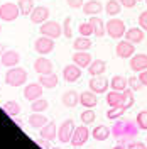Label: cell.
Segmentation results:
<instances>
[{
	"mask_svg": "<svg viewBox=\"0 0 147 149\" xmlns=\"http://www.w3.org/2000/svg\"><path fill=\"white\" fill-rule=\"evenodd\" d=\"M146 31L142 27H130L127 29V32H125V39L127 41H130V42H134V44H140L142 41H144V37H146V34H144Z\"/></svg>",
	"mask_w": 147,
	"mask_h": 149,
	"instance_id": "20",
	"label": "cell"
},
{
	"mask_svg": "<svg viewBox=\"0 0 147 149\" xmlns=\"http://www.w3.org/2000/svg\"><path fill=\"white\" fill-rule=\"evenodd\" d=\"M92 47V39L86 36H80L73 41V49L74 51H88Z\"/></svg>",
	"mask_w": 147,
	"mask_h": 149,
	"instance_id": "30",
	"label": "cell"
},
{
	"mask_svg": "<svg viewBox=\"0 0 147 149\" xmlns=\"http://www.w3.org/2000/svg\"><path fill=\"white\" fill-rule=\"evenodd\" d=\"M147 144L144 142H139V141H130L129 144H127V149H146Z\"/></svg>",
	"mask_w": 147,
	"mask_h": 149,
	"instance_id": "44",
	"label": "cell"
},
{
	"mask_svg": "<svg viewBox=\"0 0 147 149\" xmlns=\"http://www.w3.org/2000/svg\"><path fill=\"white\" fill-rule=\"evenodd\" d=\"M0 32H2V26H0Z\"/></svg>",
	"mask_w": 147,
	"mask_h": 149,
	"instance_id": "53",
	"label": "cell"
},
{
	"mask_svg": "<svg viewBox=\"0 0 147 149\" xmlns=\"http://www.w3.org/2000/svg\"><path fill=\"white\" fill-rule=\"evenodd\" d=\"M5 51H7V47H5V44H2V42H0V58H2V54H3Z\"/></svg>",
	"mask_w": 147,
	"mask_h": 149,
	"instance_id": "48",
	"label": "cell"
},
{
	"mask_svg": "<svg viewBox=\"0 0 147 149\" xmlns=\"http://www.w3.org/2000/svg\"><path fill=\"white\" fill-rule=\"evenodd\" d=\"M74 129H76L74 120L73 119H66V120L59 125V129H58V141L63 142V144L71 142V137H73V134H74Z\"/></svg>",
	"mask_w": 147,
	"mask_h": 149,
	"instance_id": "6",
	"label": "cell"
},
{
	"mask_svg": "<svg viewBox=\"0 0 147 149\" xmlns=\"http://www.w3.org/2000/svg\"><path fill=\"white\" fill-rule=\"evenodd\" d=\"M110 136H112V129L107 127V125H96V127L92 130V137L95 141H100V142L107 141Z\"/></svg>",
	"mask_w": 147,
	"mask_h": 149,
	"instance_id": "26",
	"label": "cell"
},
{
	"mask_svg": "<svg viewBox=\"0 0 147 149\" xmlns=\"http://www.w3.org/2000/svg\"><path fill=\"white\" fill-rule=\"evenodd\" d=\"M119 2H120V5L125 7V9H134L137 5V0H119Z\"/></svg>",
	"mask_w": 147,
	"mask_h": 149,
	"instance_id": "46",
	"label": "cell"
},
{
	"mask_svg": "<svg viewBox=\"0 0 147 149\" xmlns=\"http://www.w3.org/2000/svg\"><path fill=\"white\" fill-rule=\"evenodd\" d=\"M61 103L64 105L66 109H74V107L80 103V93L74 92V90L64 92L63 93V97H61Z\"/></svg>",
	"mask_w": 147,
	"mask_h": 149,
	"instance_id": "21",
	"label": "cell"
},
{
	"mask_svg": "<svg viewBox=\"0 0 147 149\" xmlns=\"http://www.w3.org/2000/svg\"><path fill=\"white\" fill-rule=\"evenodd\" d=\"M123 113H125V110H123L122 107H110L108 112H107V119H110V120H119L120 117H123Z\"/></svg>",
	"mask_w": 147,
	"mask_h": 149,
	"instance_id": "37",
	"label": "cell"
},
{
	"mask_svg": "<svg viewBox=\"0 0 147 149\" xmlns=\"http://www.w3.org/2000/svg\"><path fill=\"white\" fill-rule=\"evenodd\" d=\"M81 10H83V14H86V15H98L101 10H105V7L98 0H88V2L83 3Z\"/></svg>",
	"mask_w": 147,
	"mask_h": 149,
	"instance_id": "19",
	"label": "cell"
},
{
	"mask_svg": "<svg viewBox=\"0 0 147 149\" xmlns=\"http://www.w3.org/2000/svg\"><path fill=\"white\" fill-rule=\"evenodd\" d=\"M81 124H85V125H90V124H93L95 122V117H96V113H95V110L93 109H86V110L81 112Z\"/></svg>",
	"mask_w": 147,
	"mask_h": 149,
	"instance_id": "36",
	"label": "cell"
},
{
	"mask_svg": "<svg viewBox=\"0 0 147 149\" xmlns=\"http://www.w3.org/2000/svg\"><path fill=\"white\" fill-rule=\"evenodd\" d=\"M120 10H122V5H120L119 0H108V2L105 3V12L108 14V17H115V15H119Z\"/></svg>",
	"mask_w": 147,
	"mask_h": 149,
	"instance_id": "32",
	"label": "cell"
},
{
	"mask_svg": "<svg viewBox=\"0 0 147 149\" xmlns=\"http://www.w3.org/2000/svg\"><path fill=\"white\" fill-rule=\"evenodd\" d=\"M0 61H2V65L7 66V68H14V66H19V63H20V54L17 51H14V49H7L2 54Z\"/></svg>",
	"mask_w": 147,
	"mask_h": 149,
	"instance_id": "17",
	"label": "cell"
},
{
	"mask_svg": "<svg viewBox=\"0 0 147 149\" xmlns=\"http://www.w3.org/2000/svg\"><path fill=\"white\" fill-rule=\"evenodd\" d=\"M137 122L132 119H120L112 125V136L119 144H129L130 141H135V137L139 136Z\"/></svg>",
	"mask_w": 147,
	"mask_h": 149,
	"instance_id": "1",
	"label": "cell"
},
{
	"mask_svg": "<svg viewBox=\"0 0 147 149\" xmlns=\"http://www.w3.org/2000/svg\"><path fill=\"white\" fill-rule=\"evenodd\" d=\"M90 24H92V27H93V34L96 37H103L107 34L105 22H103L98 15H90Z\"/></svg>",
	"mask_w": 147,
	"mask_h": 149,
	"instance_id": "24",
	"label": "cell"
},
{
	"mask_svg": "<svg viewBox=\"0 0 147 149\" xmlns=\"http://www.w3.org/2000/svg\"><path fill=\"white\" fill-rule=\"evenodd\" d=\"M39 32L41 36H47L51 39H58L63 36V26L56 20H46L39 26Z\"/></svg>",
	"mask_w": 147,
	"mask_h": 149,
	"instance_id": "4",
	"label": "cell"
},
{
	"mask_svg": "<svg viewBox=\"0 0 147 149\" xmlns=\"http://www.w3.org/2000/svg\"><path fill=\"white\" fill-rule=\"evenodd\" d=\"M26 81H27V71L24 68L14 66V68L7 70V73H5V83L9 85V86L17 88V86L26 85Z\"/></svg>",
	"mask_w": 147,
	"mask_h": 149,
	"instance_id": "2",
	"label": "cell"
},
{
	"mask_svg": "<svg viewBox=\"0 0 147 149\" xmlns=\"http://www.w3.org/2000/svg\"><path fill=\"white\" fill-rule=\"evenodd\" d=\"M73 149H81V148H73Z\"/></svg>",
	"mask_w": 147,
	"mask_h": 149,
	"instance_id": "52",
	"label": "cell"
},
{
	"mask_svg": "<svg viewBox=\"0 0 147 149\" xmlns=\"http://www.w3.org/2000/svg\"><path fill=\"white\" fill-rule=\"evenodd\" d=\"M66 3L71 7V9H81L85 0H66Z\"/></svg>",
	"mask_w": 147,
	"mask_h": 149,
	"instance_id": "45",
	"label": "cell"
},
{
	"mask_svg": "<svg viewBox=\"0 0 147 149\" xmlns=\"http://www.w3.org/2000/svg\"><path fill=\"white\" fill-rule=\"evenodd\" d=\"M58 129H59V127H56L54 122H47L46 125L41 129V137L49 139V141H54L56 137H58Z\"/></svg>",
	"mask_w": 147,
	"mask_h": 149,
	"instance_id": "29",
	"label": "cell"
},
{
	"mask_svg": "<svg viewBox=\"0 0 147 149\" xmlns=\"http://www.w3.org/2000/svg\"><path fill=\"white\" fill-rule=\"evenodd\" d=\"M134 90H123V92H122V100H120V105L119 107H122V109H123V110L127 112L129 110V109H132V107H134V103H135V98H134Z\"/></svg>",
	"mask_w": 147,
	"mask_h": 149,
	"instance_id": "28",
	"label": "cell"
},
{
	"mask_svg": "<svg viewBox=\"0 0 147 149\" xmlns=\"http://www.w3.org/2000/svg\"><path fill=\"white\" fill-rule=\"evenodd\" d=\"M139 27H142L147 32V10L139 14Z\"/></svg>",
	"mask_w": 147,
	"mask_h": 149,
	"instance_id": "42",
	"label": "cell"
},
{
	"mask_svg": "<svg viewBox=\"0 0 147 149\" xmlns=\"http://www.w3.org/2000/svg\"><path fill=\"white\" fill-rule=\"evenodd\" d=\"M139 80L142 81L144 86H147V70H144V71H140V73H139Z\"/></svg>",
	"mask_w": 147,
	"mask_h": 149,
	"instance_id": "47",
	"label": "cell"
},
{
	"mask_svg": "<svg viewBox=\"0 0 147 149\" xmlns=\"http://www.w3.org/2000/svg\"><path fill=\"white\" fill-rule=\"evenodd\" d=\"M36 144L39 146V148H42V149H51V148H53V146H51V141L44 139V137H39V139H36Z\"/></svg>",
	"mask_w": 147,
	"mask_h": 149,
	"instance_id": "43",
	"label": "cell"
},
{
	"mask_svg": "<svg viewBox=\"0 0 147 149\" xmlns=\"http://www.w3.org/2000/svg\"><path fill=\"white\" fill-rule=\"evenodd\" d=\"M44 86L39 83H29V85H26L24 86V98L26 100H29V102H34V100H37V98H41L42 97V90Z\"/></svg>",
	"mask_w": 147,
	"mask_h": 149,
	"instance_id": "11",
	"label": "cell"
},
{
	"mask_svg": "<svg viewBox=\"0 0 147 149\" xmlns=\"http://www.w3.org/2000/svg\"><path fill=\"white\" fill-rule=\"evenodd\" d=\"M146 149H147V146H146Z\"/></svg>",
	"mask_w": 147,
	"mask_h": 149,
	"instance_id": "58",
	"label": "cell"
},
{
	"mask_svg": "<svg viewBox=\"0 0 147 149\" xmlns=\"http://www.w3.org/2000/svg\"><path fill=\"white\" fill-rule=\"evenodd\" d=\"M0 66H2V61H0Z\"/></svg>",
	"mask_w": 147,
	"mask_h": 149,
	"instance_id": "55",
	"label": "cell"
},
{
	"mask_svg": "<svg viewBox=\"0 0 147 149\" xmlns=\"http://www.w3.org/2000/svg\"><path fill=\"white\" fill-rule=\"evenodd\" d=\"M120 100H122V92H115V90H112V92L107 93V103H108L110 107H119Z\"/></svg>",
	"mask_w": 147,
	"mask_h": 149,
	"instance_id": "35",
	"label": "cell"
},
{
	"mask_svg": "<svg viewBox=\"0 0 147 149\" xmlns=\"http://www.w3.org/2000/svg\"><path fill=\"white\" fill-rule=\"evenodd\" d=\"M29 19H31V22H32V24L41 26L42 22L49 20V9H47V7H44V5L34 7V10H32V14L29 15Z\"/></svg>",
	"mask_w": 147,
	"mask_h": 149,
	"instance_id": "13",
	"label": "cell"
},
{
	"mask_svg": "<svg viewBox=\"0 0 147 149\" xmlns=\"http://www.w3.org/2000/svg\"><path fill=\"white\" fill-rule=\"evenodd\" d=\"M19 9H20V14L22 15H31L32 14V10H34V0H19L17 2Z\"/></svg>",
	"mask_w": 147,
	"mask_h": 149,
	"instance_id": "33",
	"label": "cell"
},
{
	"mask_svg": "<svg viewBox=\"0 0 147 149\" xmlns=\"http://www.w3.org/2000/svg\"><path fill=\"white\" fill-rule=\"evenodd\" d=\"M137 2H142V0H137Z\"/></svg>",
	"mask_w": 147,
	"mask_h": 149,
	"instance_id": "56",
	"label": "cell"
},
{
	"mask_svg": "<svg viewBox=\"0 0 147 149\" xmlns=\"http://www.w3.org/2000/svg\"><path fill=\"white\" fill-rule=\"evenodd\" d=\"M135 122H137L139 129L140 130H147V110H140L135 117Z\"/></svg>",
	"mask_w": 147,
	"mask_h": 149,
	"instance_id": "38",
	"label": "cell"
},
{
	"mask_svg": "<svg viewBox=\"0 0 147 149\" xmlns=\"http://www.w3.org/2000/svg\"><path fill=\"white\" fill-rule=\"evenodd\" d=\"M27 122L32 129H42L47 122H49V119H47L42 112H32L27 117Z\"/></svg>",
	"mask_w": 147,
	"mask_h": 149,
	"instance_id": "18",
	"label": "cell"
},
{
	"mask_svg": "<svg viewBox=\"0 0 147 149\" xmlns=\"http://www.w3.org/2000/svg\"><path fill=\"white\" fill-rule=\"evenodd\" d=\"M78 31H80V36H93V27L92 24H90V20L88 22H81L80 26H78Z\"/></svg>",
	"mask_w": 147,
	"mask_h": 149,
	"instance_id": "39",
	"label": "cell"
},
{
	"mask_svg": "<svg viewBox=\"0 0 147 149\" xmlns=\"http://www.w3.org/2000/svg\"><path fill=\"white\" fill-rule=\"evenodd\" d=\"M34 71L37 74H49L53 73V61L47 59L46 56H39L34 61Z\"/></svg>",
	"mask_w": 147,
	"mask_h": 149,
	"instance_id": "14",
	"label": "cell"
},
{
	"mask_svg": "<svg viewBox=\"0 0 147 149\" xmlns=\"http://www.w3.org/2000/svg\"><path fill=\"white\" fill-rule=\"evenodd\" d=\"M130 70L135 71V73H140L147 70V54L144 53H137L130 58Z\"/></svg>",
	"mask_w": 147,
	"mask_h": 149,
	"instance_id": "15",
	"label": "cell"
},
{
	"mask_svg": "<svg viewBox=\"0 0 147 149\" xmlns=\"http://www.w3.org/2000/svg\"><path fill=\"white\" fill-rule=\"evenodd\" d=\"M110 86H112V90H115V92H123V90L129 88V80L125 76H122V74H115L110 80Z\"/></svg>",
	"mask_w": 147,
	"mask_h": 149,
	"instance_id": "27",
	"label": "cell"
},
{
	"mask_svg": "<svg viewBox=\"0 0 147 149\" xmlns=\"http://www.w3.org/2000/svg\"><path fill=\"white\" fill-rule=\"evenodd\" d=\"M80 103H81L85 109H95L96 103H98V97H96V93H93L92 90L83 92V93H80Z\"/></svg>",
	"mask_w": 147,
	"mask_h": 149,
	"instance_id": "22",
	"label": "cell"
},
{
	"mask_svg": "<svg viewBox=\"0 0 147 149\" xmlns=\"http://www.w3.org/2000/svg\"><path fill=\"white\" fill-rule=\"evenodd\" d=\"M63 78H64L66 83H76L81 78V68L78 65H74V63L64 66L63 68Z\"/></svg>",
	"mask_w": 147,
	"mask_h": 149,
	"instance_id": "12",
	"label": "cell"
},
{
	"mask_svg": "<svg viewBox=\"0 0 147 149\" xmlns=\"http://www.w3.org/2000/svg\"><path fill=\"white\" fill-rule=\"evenodd\" d=\"M146 5H147V0H146Z\"/></svg>",
	"mask_w": 147,
	"mask_h": 149,
	"instance_id": "57",
	"label": "cell"
},
{
	"mask_svg": "<svg viewBox=\"0 0 147 149\" xmlns=\"http://www.w3.org/2000/svg\"><path fill=\"white\" fill-rule=\"evenodd\" d=\"M47 107H49V102H47L46 98H37V100H34V102H31V110L32 112H44L47 110Z\"/></svg>",
	"mask_w": 147,
	"mask_h": 149,
	"instance_id": "34",
	"label": "cell"
},
{
	"mask_svg": "<svg viewBox=\"0 0 147 149\" xmlns=\"http://www.w3.org/2000/svg\"><path fill=\"white\" fill-rule=\"evenodd\" d=\"M63 36L71 39L73 37V29H71V17H66L63 22Z\"/></svg>",
	"mask_w": 147,
	"mask_h": 149,
	"instance_id": "41",
	"label": "cell"
},
{
	"mask_svg": "<svg viewBox=\"0 0 147 149\" xmlns=\"http://www.w3.org/2000/svg\"><path fill=\"white\" fill-rule=\"evenodd\" d=\"M51 149H61V148H56V146H53V148H51Z\"/></svg>",
	"mask_w": 147,
	"mask_h": 149,
	"instance_id": "51",
	"label": "cell"
},
{
	"mask_svg": "<svg viewBox=\"0 0 147 149\" xmlns=\"http://www.w3.org/2000/svg\"><path fill=\"white\" fill-rule=\"evenodd\" d=\"M105 29H107V34L112 39H122L127 32L125 22L120 20V19H110L108 22H105Z\"/></svg>",
	"mask_w": 147,
	"mask_h": 149,
	"instance_id": "3",
	"label": "cell"
},
{
	"mask_svg": "<svg viewBox=\"0 0 147 149\" xmlns=\"http://www.w3.org/2000/svg\"><path fill=\"white\" fill-rule=\"evenodd\" d=\"M37 81H39V83L42 85L44 88H47V90H53V88H56V86H58V83H59V76H58L56 73L39 74Z\"/></svg>",
	"mask_w": 147,
	"mask_h": 149,
	"instance_id": "23",
	"label": "cell"
},
{
	"mask_svg": "<svg viewBox=\"0 0 147 149\" xmlns=\"http://www.w3.org/2000/svg\"><path fill=\"white\" fill-rule=\"evenodd\" d=\"M112 149H127V146H123V144H119V142H117Z\"/></svg>",
	"mask_w": 147,
	"mask_h": 149,
	"instance_id": "49",
	"label": "cell"
},
{
	"mask_svg": "<svg viewBox=\"0 0 147 149\" xmlns=\"http://www.w3.org/2000/svg\"><path fill=\"white\" fill-rule=\"evenodd\" d=\"M73 63L74 65H78L81 70H85V68H88V66L92 65V61H93V58L92 54L88 53V51H74L73 53Z\"/></svg>",
	"mask_w": 147,
	"mask_h": 149,
	"instance_id": "16",
	"label": "cell"
},
{
	"mask_svg": "<svg viewBox=\"0 0 147 149\" xmlns=\"http://www.w3.org/2000/svg\"><path fill=\"white\" fill-rule=\"evenodd\" d=\"M90 76H101V74L107 71V63L103 59H93L92 65L86 68Z\"/></svg>",
	"mask_w": 147,
	"mask_h": 149,
	"instance_id": "25",
	"label": "cell"
},
{
	"mask_svg": "<svg viewBox=\"0 0 147 149\" xmlns=\"http://www.w3.org/2000/svg\"><path fill=\"white\" fill-rule=\"evenodd\" d=\"M90 136H92V130L88 129L85 124H81V125H78V127L74 129V134H73V137H71V142H69V144H71L73 148H81L83 144L88 142Z\"/></svg>",
	"mask_w": 147,
	"mask_h": 149,
	"instance_id": "7",
	"label": "cell"
},
{
	"mask_svg": "<svg viewBox=\"0 0 147 149\" xmlns=\"http://www.w3.org/2000/svg\"><path fill=\"white\" fill-rule=\"evenodd\" d=\"M19 15H22V14H20V9H19L17 3L5 2L0 5V19L3 22H14V20H17Z\"/></svg>",
	"mask_w": 147,
	"mask_h": 149,
	"instance_id": "5",
	"label": "cell"
},
{
	"mask_svg": "<svg viewBox=\"0 0 147 149\" xmlns=\"http://www.w3.org/2000/svg\"><path fill=\"white\" fill-rule=\"evenodd\" d=\"M108 80L105 76H92V80L88 81V88L92 90L93 93L96 95H101V93H107L108 90Z\"/></svg>",
	"mask_w": 147,
	"mask_h": 149,
	"instance_id": "10",
	"label": "cell"
},
{
	"mask_svg": "<svg viewBox=\"0 0 147 149\" xmlns=\"http://www.w3.org/2000/svg\"><path fill=\"white\" fill-rule=\"evenodd\" d=\"M34 51L39 56H46L49 53H53L54 51V39H51V37H47V36L37 37L36 41H34Z\"/></svg>",
	"mask_w": 147,
	"mask_h": 149,
	"instance_id": "8",
	"label": "cell"
},
{
	"mask_svg": "<svg viewBox=\"0 0 147 149\" xmlns=\"http://www.w3.org/2000/svg\"><path fill=\"white\" fill-rule=\"evenodd\" d=\"M115 51H117V56H119V58H122V59H130L132 56L135 54V44L130 42V41H127V39L123 37V41H119Z\"/></svg>",
	"mask_w": 147,
	"mask_h": 149,
	"instance_id": "9",
	"label": "cell"
},
{
	"mask_svg": "<svg viewBox=\"0 0 147 149\" xmlns=\"http://www.w3.org/2000/svg\"><path fill=\"white\" fill-rule=\"evenodd\" d=\"M129 88L130 90H134V92H140V90L146 88V86H144L142 81L139 80V76H130L129 78Z\"/></svg>",
	"mask_w": 147,
	"mask_h": 149,
	"instance_id": "40",
	"label": "cell"
},
{
	"mask_svg": "<svg viewBox=\"0 0 147 149\" xmlns=\"http://www.w3.org/2000/svg\"><path fill=\"white\" fill-rule=\"evenodd\" d=\"M3 112L10 117H17L20 113V103L15 102V100H7L3 103Z\"/></svg>",
	"mask_w": 147,
	"mask_h": 149,
	"instance_id": "31",
	"label": "cell"
},
{
	"mask_svg": "<svg viewBox=\"0 0 147 149\" xmlns=\"http://www.w3.org/2000/svg\"><path fill=\"white\" fill-rule=\"evenodd\" d=\"M146 144H147V137H146Z\"/></svg>",
	"mask_w": 147,
	"mask_h": 149,
	"instance_id": "54",
	"label": "cell"
},
{
	"mask_svg": "<svg viewBox=\"0 0 147 149\" xmlns=\"http://www.w3.org/2000/svg\"><path fill=\"white\" fill-rule=\"evenodd\" d=\"M12 120L15 122V124H17L19 127H22V120H20V119H17V117H12Z\"/></svg>",
	"mask_w": 147,
	"mask_h": 149,
	"instance_id": "50",
	"label": "cell"
}]
</instances>
